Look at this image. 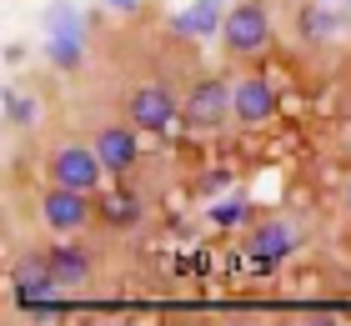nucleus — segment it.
Instances as JSON below:
<instances>
[{"label": "nucleus", "instance_id": "4468645a", "mask_svg": "<svg viewBox=\"0 0 351 326\" xmlns=\"http://www.w3.org/2000/svg\"><path fill=\"white\" fill-rule=\"evenodd\" d=\"M346 206H351V186H346Z\"/></svg>", "mask_w": 351, "mask_h": 326}, {"label": "nucleus", "instance_id": "9d476101", "mask_svg": "<svg viewBox=\"0 0 351 326\" xmlns=\"http://www.w3.org/2000/svg\"><path fill=\"white\" fill-rule=\"evenodd\" d=\"M226 0H196V5H191V10H181V15H176V21H171V30H176V36H211V30H221V21H226Z\"/></svg>", "mask_w": 351, "mask_h": 326}, {"label": "nucleus", "instance_id": "39448f33", "mask_svg": "<svg viewBox=\"0 0 351 326\" xmlns=\"http://www.w3.org/2000/svg\"><path fill=\"white\" fill-rule=\"evenodd\" d=\"M231 75H201L191 80V91L181 95V126L206 136V130L231 126Z\"/></svg>", "mask_w": 351, "mask_h": 326}, {"label": "nucleus", "instance_id": "20e7f679", "mask_svg": "<svg viewBox=\"0 0 351 326\" xmlns=\"http://www.w3.org/2000/svg\"><path fill=\"white\" fill-rule=\"evenodd\" d=\"M125 121H136V130L161 136L171 121H181V91L171 86V75H146L125 91Z\"/></svg>", "mask_w": 351, "mask_h": 326}, {"label": "nucleus", "instance_id": "9b49d317", "mask_svg": "<svg viewBox=\"0 0 351 326\" xmlns=\"http://www.w3.org/2000/svg\"><path fill=\"white\" fill-rule=\"evenodd\" d=\"M40 121H45V95H30L25 86H5V126L36 130Z\"/></svg>", "mask_w": 351, "mask_h": 326}, {"label": "nucleus", "instance_id": "1a4fd4ad", "mask_svg": "<svg viewBox=\"0 0 351 326\" xmlns=\"http://www.w3.org/2000/svg\"><path fill=\"white\" fill-rule=\"evenodd\" d=\"M291 246H296V236H291V226H286V221H266V226H256V231L246 236V251H251V261H261V266L281 261Z\"/></svg>", "mask_w": 351, "mask_h": 326}, {"label": "nucleus", "instance_id": "ddd939ff", "mask_svg": "<svg viewBox=\"0 0 351 326\" xmlns=\"http://www.w3.org/2000/svg\"><path fill=\"white\" fill-rule=\"evenodd\" d=\"M110 5H121V10H131V5H136V0H110Z\"/></svg>", "mask_w": 351, "mask_h": 326}, {"label": "nucleus", "instance_id": "f03ea898", "mask_svg": "<svg viewBox=\"0 0 351 326\" xmlns=\"http://www.w3.org/2000/svg\"><path fill=\"white\" fill-rule=\"evenodd\" d=\"M36 221L40 231H51L56 241L66 236H86L90 221H95V206H90V191H75V186H45L36 196Z\"/></svg>", "mask_w": 351, "mask_h": 326}, {"label": "nucleus", "instance_id": "7ed1b4c3", "mask_svg": "<svg viewBox=\"0 0 351 326\" xmlns=\"http://www.w3.org/2000/svg\"><path fill=\"white\" fill-rule=\"evenodd\" d=\"M101 151L86 141V136H60L51 141V151H45V181L56 186H75V191H95L101 186Z\"/></svg>", "mask_w": 351, "mask_h": 326}, {"label": "nucleus", "instance_id": "2eb2a0df", "mask_svg": "<svg viewBox=\"0 0 351 326\" xmlns=\"http://www.w3.org/2000/svg\"><path fill=\"white\" fill-rule=\"evenodd\" d=\"M322 5H326V0H322Z\"/></svg>", "mask_w": 351, "mask_h": 326}, {"label": "nucleus", "instance_id": "6e6552de", "mask_svg": "<svg viewBox=\"0 0 351 326\" xmlns=\"http://www.w3.org/2000/svg\"><path fill=\"white\" fill-rule=\"evenodd\" d=\"M45 266H51L60 291H86L90 286V271H95V256H90V246L81 236H66L56 251H45Z\"/></svg>", "mask_w": 351, "mask_h": 326}, {"label": "nucleus", "instance_id": "423d86ee", "mask_svg": "<svg viewBox=\"0 0 351 326\" xmlns=\"http://www.w3.org/2000/svg\"><path fill=\"white\" fill-rule=\"evenodd\" d=\"M231 116L236 126L256 130L276 116V86L261 71H231Z\"/></svg>", "mask_w": 351, "mask_h": 326}, {"label": "nucleus", "instance_id": "f8f14e48", "mask_svg": "<svg viewBox=\"0 0 351 326\" xmlns=\"http://www.w3.org/2000/svg\"><path fill=\"white\" fill-rule=\"evenodd\" d=\"M301 30H306L311 40H326L331 30H341V15H331V10H322V0H316V5L301 15Z\"/></svg>", "mask_w": 351, "mask_h": 326}, {"label": "nucleus", "instance_id": "0eeeda50", "mask_svg": "<svg viewBox=\"0 0 351 326\" xmlns=\"http://www.w3.org/2000/svg\"><path fill=\"white\" fill-rule=\"evenodd\" d=\"M90 145L101 151L106 176H131L141 161V141H136V121H101L95 126Z\"/></svg>", "mask_w": 351, "mask_h": 326}, {"label": "nucleus", "instance_id": "f257e3e1", "mask_svg": "<svg viewBox=\"0 0 351 326\" xmlns=\"http://www.w3.org/2000/svg\"><path fill=\"white\" fill-rule=\"evenodd\" d=\"M216 36H221V51H226L231 60H256L271 45V36H276V25H271V10L261 5V0H236Z\"/></svg>", "mask_w": 351, "mask_h": 326}]
</instances>
